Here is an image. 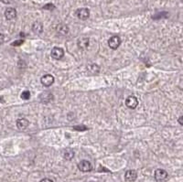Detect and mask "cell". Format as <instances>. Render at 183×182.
Instances as JSON below:
<instances>
[{
    "instance_id": "obj_1",
    "label": "cell",
    "mask_w": 183,
    "mask_h": 182,
    "mask_svg": "<svg viewBox=\"0 0 183 182\" xmlns=\"http://www.w3.org/2000/svg\"><path fill=\"white\" fill-rule=\"evenodd\" d=\"M168 172L164 169L158 168L155 171V180L157 182L165 181L168 179Z\"/></svg>"
},
{
    "instance_id": "obj_2",
    "label": "cell",
    "mask_w": 183,
    "mask_h": 182,
    "mask_svg": "<svg viewBox=\"0 0 183 182\" xmlns=\"http://www.w3.org/2000/svg\"><path fill=\"white\" fill-rule=\"evenodd\" d=\"M75 14H76L78 18L82 19V20H85V19H87V18L89 17V16H90V11H89V9L86 8V7H82V8H78V9H77Z\"/></svg>"
},
{
    "instance_id": "obj_3",
    "label": "cell",
    "mask_w": 183,
    "mask_h": 182,
    "mask_svg": "<svg viewBox=\"0 0 183 182\" xmlns=\"http://www.w3.org/2000/svg\"><path fill=\"white\" fill-rule=\"evenodd\" d=\"M121 44V39L118 36H113L108 40V45L112 49H116Z\"/></svg>"
},
{
    "instance_id": "obj_4",
    "label": "cell",
    "mask_w": 183,
    "mask_h": 182,
    "mask_svg": "<svg viewBox=\"0 0 183 182\" xmlns=\"http://www.w3.org/2000/svg\"><path fill=\"white\" fill-rule=\"evenodd\" d=\"M78 168L82 172H89L92 170V164L88 160H82L78 164Z\"/></svg>"
},
{
    "instance_id": "obj_5",
    "label": "cell",
    "mask_w": 183,
    "mask_h": 182,
    "mask_svg": "<svg viewBox=\"0 0 183 182\" xmlns=\"http://www.w3.org/2000/svg\"><path fill=\"white\" fill-rule=\"evenodd\" d=\"M63 56H64V50L61 48L55 47L51 50V57L55 60H61Z\"/></svg>"
},
{
    "instance_id": "obj_6",
    "label": "cell",
    "mask_w": 183,
    "mask_h": 182,
    "mask_svg": "<svg viewBox=\"0 0 183 182\" xmlns=\"http://www.w3.org/2000/svg\"><path fill=\"white\" fill-rule=\"evenodd\" d=\"M53 95L51 92L49 91H44L40 95V101L43 104H48L49 102H51L53 100Z\"/></svg>"
},
{
    "instance_id": "obj_7",
    "label": "cell",
    "mask_w": 183,
    "mask_h": 182,
    "mask_svg": "<svg viewBox=\"0 0 183 182\" xmlns=\"http://www.w3.org/2000/svg\"><path fill=\"white\" fill-rule=\"evenodd\" d=\"M125 105L128 108H130V109L137 108V106L138 105V101H137V97H135V96L127 97L126 100H125Z\"/></svg>"
},
{
    "instance_id": "obj_8",
    "label": "cell",
    "mask_w": 183,
    "mask_h": 182,
    "mask_svg": "<svg viewBox=\"0 0 183 182\" xmlns=\"http://www.w3.org/2000/svg\"><path fill=\"white\" fill-rule=\"evenodd\" d=\"M40 82H41V83L44 86L49 87V86H50V85L53 84V82H54V77L52 75H50V74H46V75H43L41 77Z\"/></svg>"
},
{
    "instance_id": "obj_9",
    "label": "cell",
    "mask_w": 183,
    "mask_h": 182,
    "mask_svg": "<svg viewBox=\"0 0 183 182\" xmlns=\"http://www.w3.org/2000/svg\"><path fill=\"white\" fill-rule=\"evenodd\" d=\"M137 171H135V170H128V171H126L125 174H124V179H125V180H127V181L129 182L135 181V180H137Z\"/></svg>"
},
{
    "instance_id": "obj_10",
    "label": "cell",
    "mask_w": 183,
    "mask_h": 182,
    "mask_svg": "<svg viewBox=\"0 0 183 182\" xmlns=\"http://www.w3.org/2000/svg\"><path fill=\"white\" fill-rule=\"evenodd\" d=\"M5 16L8 20H12V19L16 18V11L15 8H13V7L7 8L6 11H5Z\"/></svg>"
},
{
    "instance_id": "obj_11",
    "label": "cell",
    "mask_w": 183,
    "mask_h": 182,
    "mask_svg": "<svg viewBox=\"0 0 183 182\" xmlns=\"http://www.w3.org/2000/svg\"><path fill=\"white\" fill-rule=\"evenodd\" d=\"M30 124V122L28 121L26 118H20L16 121V126L20 130H25Z\"/></svg>"
},
{
    "instance_id": "obj_12",
    "label": "cell",
    "mask_w": 183,
    "mask_h": 182,
    "mask_svg": "<svg viewBox=\"0 0 183 182\" xmlns=\"http://www.w3.org/2000/svg\"><path fill=\"white\" fill-rule=\"evenodd\" d=\"M32 30L36 34H40L43 31V25L40 21H36L32 25Z\"/></svg>"
},
{
    "instance_id": "obj_13",
    "label": "cell",
    "mask_w": 183,
    "mask_h": 182,
    "mask_svg": "<svg viewBox=\"0 0 183 182\" xmlns=\"http://www.w3.org/2000/svg\"><path fill=\"white\" fill-rule=\"evenodd\" d=\"M89 43H90V40L88 38H82V39L79 40L78 47L82 49H86L89 46Z\"/></svg>"
},
{
    "instance_id": "obj_14",
    "label": "cell",
    "mask_w": 183,
    "mask_h": 182,
    "mask_svg": "<svg viewBox=\"0 0 183 182\" xmlns=\"http://www.w3.org/2000/svg\"><path fill=\"white\" fill-rule=\"evenodd\" d=\"M57 32L61 35H67L69 33V28L65 24H60L57 26Z\"/></svg>"
},
{
    "instance_id": "obj_15",
    "label": "cell",
    "mask_w": 183,
    "mask_h": 182,
    "mask_svg": "<svg viewBox=\"0 0 183 182\" xmlns=\"http://www.w3.org/2000/svg\"><path fill=\"white\" fill-rule=\"evenodd\" d=\"M87 70H88L89 72L93 73V74H96V73H98V72H100V67H99L97 64L92 63V64L89 65V66L87 67Z\"/></svg>"
},
{
    "instance_id": "obj_16",
    "label": "cell",
    "mask_w": 183,
    "mask_h": 182,
    "mask_svg": "<svg viewBox=\"0 0 183 182\" xmlns=\"http://www.w3.org/2000/svg\"><path fill=\"white\" fill-rule=\"evenodd\" d=\"M74 156V152L73 150H66L64 152V158L67 160H72Z\"/></svg>"
},
{
    "instance_id": "obj_17",
    "label": "cell",
    "mask_w": 183,
    "mask_h": 182,
    "mask_svg": "<svg viewBox=\"0 0 183 182\" xmlns=\"http://www.w3.org/2000/svg\"><path fill=\"white\" fill-rule=\"evenodd\" d=\"M20 97H21L23 100H29V99L30 98V92L29 91H24L21 93Z\"/></svg>"
},
{
    "instance_id": "obj_18",
    "label": "cell",
    "mask_w": 183,
    "mask_h": 182,
    "mask_svg": "<svg viewBox=\"0 0 183 182\" xmlns=\"http://www.w3.org/2000/svg\"><path fill=\"white\" fill-rule=\"evenodd\" d=\"M55 7L52 5V4H48V5H46L43 7V9H48V10H52L53 8H54Z\"/></svg>"
},
{
    "instance_id": "obj_19",
    "label": "cell",
    "mask_w": 183,
    "mask_h": 182,
    "mask_svg": "<svg viewBox=\"0 0 183 182\" xmlns=\"http://www.w3.org/2000/svg\"><path fill=\"white\" fill-rule=\"evenodd\" d=\"M75 130H80V131H84L87 130V127H85L84 125H81V126H74Z\"/></svg>"
},
{
    "instance_id": "obj_20",
    "label": "cell",
    "mask_w": 183,
    "mask_h": 182,
    "mask_svg": "<svg viewBox=\"0 0 183 182\" xmlns=\"http://www.w3.org/2000/svg\"><path fill=\"white\" fill-rule=\"evenodd\" d=\"M23 42H24V41H23L22 40H16L15 42L12 43V46H20L23 44Z\"/></svg>"
},
{
    "instance_id": "obj_21",
    "label": "cell",
    "mask_w": 183,
    "mask_h": 182,
    "mask_svg": "<svg viewBox=\"0 0 183 182\" xmlns=\"http://www.w3.org/2000/svg\"><path fill=\"white\" fill-rule=\"evenodd\" d=\"M1 2H3L4 4H10L12 0H0Z\"/></svg>"
},
{
    "instance_id": "obj_22",
    "label": "cell",
    "mask_w": 183,
    "mask_h": 182,
    "mask_svg": "<svg viewBox=\"0 0 183 182\" xmlns=\"http://www.w3.org/2000/svg\"><path fill=\"white\" fill-rule=\"evenodd\" d=\"M4 39H5L4 35H3L2 33H0V43H2V42L4 41Z\"/></svg>"
},
{
    "instance_id": "obj_23",
    "label": "cell",
    "mask_w": 183,
    "mask_h": 182,
    "mask_svg": "<svg viewBox=\"0 0 183 182\" xmlns=\"http://www.w3.org/2000/svg\"><path fill=\"white\" fill-rule=\"evenodd\" d=\"M40 182H53L51 180H49V179H43V180H41Z\"/></svg>"
},
{
    "instance_id": "obj_24",
    "label": "cell",
    "mask_w": 183,
    "mask_h": 182,
    "mask_svg": "<svg viewBox=\"0 0 183 182\" xmlns=\"http://www.w3.org/2000/svg\"><path fill=\"white\" fill-rule=\"evenodd\" d=\"M178 121H179V123H180L181 125H183V115H181V116L179 118V120H178Z\"/></svg>"
},
{
    "instance_id": "obj_25",
    "label": "cell",
    "mask_w": 183,
    "mask_h": 182,
    "mask_svg": "<svg viewBox=\"0 0 183 182\" xmlns=\"http://www.w3.org/2000/svg\"><path fill=\"white\" fill-rule=\"evenodd\" d=\"M3 102V98L2 97H0V103H2Z\"/></svg>"
},
{
    "instance_id": "obj_26",
    "label": "cell",
    "mask_w": 183,
    "mask_h": 182,
    "mask_svg": "<svg viewBox=\"0 0 183 182\" xmlns=\"http://www.w3.org/2000/svg\"><path fill=\"white\" fill-rule=\"evenodd\" d=\"M182 1H183V0H182Z\"/></svg>"
}]
</instances>
